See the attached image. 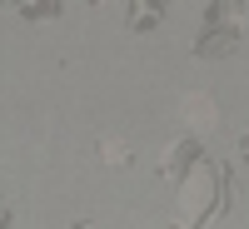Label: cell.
<instances>
[{
  "label": "cell",
  "mask_w": 249,
  "mask_h": 229,
  "mask_svg": "<svg viewBox=\"0 0 249 229\" xmlns=\"http://www.w3.org/2000/svg\"><path fill=\"white\" fill-rule=\"evenodd\" d=\"M219 199H224V190H214V164H199V170H190V179H184V190H179L175 229H199L204 219L214 214Z\"/></svg>",
  "instance_id": "cell-1"
},
{
  "label": "cell",
  "mask_w": 249,
  "mask_h": 229,
  "mask_svg": "<svg viewBox=\"0 0 249 229\" xmlns=\"http://www.w3.org/2000/svg\"><path fill=\"white\" fill-rule=\"evenodd\" d=\"M179 115H184V124H190V130H214V120H219V110H214L210 95H190V100L179 105Z\"/></svg>",
  "instance_id": "cell-2"
},
{
  "label": "cell",
  "mask_w": 249,
  "mask_h": 229,
  "mask_svg": "<svg viewBox=\"0 0 249 229\" xmlns=\"http://www.w3.org/2000/svg\"><path fill=\"white\" fill-rule=\"evenodd\" d=\"M190 164H195V144H190V135H184V140H175L170 150H164L160 175H164V179H175V175H184V170H190Z\"/></svg>",
  "instance_id": "cell-3"
},
{
  "label": "cell",
  "mask_w": 249,
  "mask_h": 229,
  "mask_svg": "<svg viewBox=\"0 0 249 229\" xmlns=\"http://www.w3.org/2000/svg\"><path fill=\"white\" fill-rule=\"evenodd\" d=\"M100 159H105V164H130V144H124V140H105V144H100Z\"/></svg>",
  "instance_id": "cell-4"
},
{
  "label": "cell",
  "mask_w": 249,
  "mask_h": 229,
  "mask_svg": "<svg viewBox=\"0 0 249 229\" xmlns=\"http://www.w3.org/2000/svg\"><path fill=\"white\" fill-rule=\"evenodd\" d=\"M30 15H35V20H55V5H25V20H30Z\"/></svg>",
  "instance_id": "cell-5"
},
{
  "label": "cell",
  "mask_w": 249,
  "mask_h": 229,
  "mask_svg": "<svg viewBox=\"0 0 249 229\" xmlns=\"http://www.w3.org/2000/svg\"><path fill=\"white\" fill-rule=\"evenodd\" d=\"M244 155H249V135H244Z\"/></svg>",
  "instance_id": "cell-6"
}]
</instances>
